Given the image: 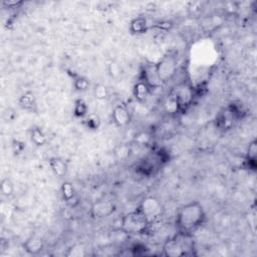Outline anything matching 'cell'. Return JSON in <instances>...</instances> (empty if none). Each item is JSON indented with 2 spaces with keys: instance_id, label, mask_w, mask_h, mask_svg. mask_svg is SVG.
Segmentation results:
<instances>
[{
  "instance_id": "cell-23",
  "label": "cell",
  "mask_w": 257,
  "mask_h": 257,
  "mask_svg": "<svg viewBox=\"0 0 257 257\" xmlns=\"http://www.w3.org/2000/svg\"><path fill=\"white\" fill-rule=\"evenodd\" d=\"M93 96L99 101H104L109 97V88L104 84H98L93 87Z\"/></svg>"
},
{
  "instance_id": "cell-10",
  "label": "cell",
  "mask_w": 257,
  "mask_h": 257,
  "mask_svg": "<svg viewBox=\"0 0 257 257\" xmlns=\"http://www.w3.org/2000/svg\"><path fill=\"white\" fill-rule=\"evenodd\" d=\"M112 118L116 127L125 128L130 125L132 121V114L126 106L116 105L113 110Z\"/></svg>"
},
{
  "instance_id": "cell-21",
  "label": "cell",
  "mask_w": 257,
  "mask_h": 257,
  "mask_svg": "<svg viewBox=\"0 0 257 257\" xmlns=\"http://www.w3.org/2000/svg\"><path fill=\"white\" fill-rule=\"evenodd\" d=\"M83 121H84V125L86 127V129L91 130V131L99 130L101 127V124H102L100 116L97 114H93V113L88 114Z\"/></svg>"
},
{
  "instance_id": "cell-18",
  "label": "cell",
  "mask_w": 257,
  "mask_h": 257,
  "mask_svg": "<svg viewBox=\"0 0 257 257\" xmlns=\"http://www.w3.org/2000/svg\"><path fill=\"white\" fill-rule=\"evenodd\" d=\"M60 192H61L62 199L66 203H71V202L76 200V190H75V187H74L73 183L64 182L61 185Z\"/></svg>"
},
{
  "instance_id": "cell-5",
  "label": "cell",
  "mask_w": 257,
  "mask_h": 257,
  "mask_svg": "<svg viewBox=\"0 0 257 257\" xmlns=\"http://www.w3.org/2000/svg\"><path fill=\"white\" fill-rule=\"evenodd\" d=\"M138 208L147 218L151 226L159 221L163 216V213H164V208H163L162 203L153 196L144 198Z\"/></svg>"
},
{
  "instance_id": "cell-20",
  "label": "cell",
  "mask_w": 257,
  "mask_h": 257,
  "mask_svg": "<svg viewBox=\"0 0 257 257\" xmlns=\"http://www.w3.org/2000/svg\"><path fill=\"white\" fill-rule=\"evenodd\" d=\"M73 113L76 118L84 120L88 114V107H87L86 103L83 99H78L75 103Z\"/></svg>"
},
{
  "instance_id": "cell-11",
  "label": "cell",
  "mask_w": 257,
  "mask_h": 257,
  "mask_svg": "<svg viewBox=\"0 0 257 257\" xmlns=\"http://www.w3.org/2000/svg\"><path fill=\"white\" fill-rule=\"evenodd\" d=\"M18 106L23 111H27L29 113H36L38 111V107L34 92L29 90L25 93H22L18 99Z\"/></svg>"
},
{
  "instance_id": "cell-13",
  "label": "cell",
  "mask_w": 257,
  "mask_h": 257,
  "mask_svg": "<svg viewBox=\"0 0 257 257\" xmlns=\"http://www.w3.org/2000/svg\"><path fill=\"white\" fill-rule=\"evenodd\" d=\"M23 248H25V250L28 253L31 255H36L43 250L44 241L40 236L32 235L29 238H28L25 243H23Z\"/></svg>"
},
{
  "instance_id": "cell-25",
  "label": "cell",
  "mask_w": 257,
  "mask_h": 257,
  "mask_svg": "<svg viewBox=\"0 0 257 257\" xmlns=\"http://www.w3.org/2000/svg\"><path fill=\"white\" fill-rule=\"evenodd\" d=\"M67 256H73V257H82L86 255V249H84L81 245L74 246L71 249H68V252L66 253Z\"/></svg>"
},
{
  "instance_id": "cell-22",
  "label": "cell",
  "mask_w": 257,
  "mask_h": 257,
  "mask_svg": "<svg viewBox=\"0 0 257 257\" xmlns=\"http://www.w3.org/2000/svg\"><path fill=\"white\" fill-rule=\"evenodd\" d=\"M14 190H15V187H14V184L12 183V181L8 178H5L2 180L1 182V185H0V191H1V194L4 196V197H11L14 193Z\"/></svg>"
},
{
  "instance_id": "cell-1",
  "label": "cell",
  "mask_w": 257,
  "mask_h": 257,
  "mask_svg": "<svg viewBox=\"0 0 257 257\" xmlns=\"http://www.w3.org/2000/svg\"><path fill=\"white\" fill-rule=\"evenodd\" d=\"M206 221V212L203 205L198 201H192L183 205L176 216L177 232L193 234Z\"/></svg>"
},
{
  "instance_id": "cell-15",
  "label": "cell",
  "mask_w": 257,
  "mask_h": 257,
  "mask_svg": "<svg viewBox=\"0 0 257 257\" xmlns=\"http://www.w3.org/2000/svg\"><path fill=\"white\" fill-rule=\"evenodd\" d=\"M150 27L148 20L143 16L134 18L130 23V31L135 34H143L149 30Z\"/></svg>"
},
{
  "instance_id": "cell-17",
  "label": "cell",
  "mask_w": 257,
  "mask_h": 257,
  "mask_svg": "<svg viewBox=\"0 0 257 257\" xmlns=\"http://www.w3.org/2000/svg\"><path fill=\"white\" fill-rule=\"evenodd\" d=\"M256 158H257V141L253 140L249 143L246 153V163L248 164V168L253 171L256 169Z\"/></svg>"
},
{
  "instance_id": "cell-12",
  "label": "cell",
  "mask_w": 257,
  "mask_h": 257,
  "mask_svg": "<svg viewBox=\"0 0 257 257\" xmlns=\"http://www.w3.org/2000/svg\"><path fill=\"white\" fill-rule=\"evenodd\" d=\"M152 88L142 80H139L133 88V96L138 103H145L150 97Z\"/></svg>"
},
{
  "instance_id": "cell-9",
  "label": "cell",
  "mask_w": 257,
  "mask_h": 257,
  "mask_svg": "<svg viewBox=\"0 0 257 257\" xmlns=\"http://www.w3.org/2000/svg\"><path fill=\"white\" fill-rule=\"evenodd\" d=\"M140 80L144 81L152 88V90L159 88L162 86H164L161 83V81L158 77L155 63H148L143 66L141 78H140Z\"/></svg>"
},
{
  "instance_id": "cell-14",
  "label": "cell",
  "mask_w": 257,
  "mask_h": 257,
  "mask_svg": "<svg viewBox=\"0 0 257 257\" xmlns=\"http://www.w3.org/2000/svg\"><path fill=\"white\" fill-rule=\"evenodd\" d=\"M50 167L54 174L58 178H63L68 172V166L66 162L59 157H53L50 160Z\"/></svg>"
},
{
  "instance_id": "cell-2",
  "label": "cell",
  "mask_w": 257,
  "mask_h": 257,
  "mask_svg": "<svg viewBox=\"0 0 257 257\" xmlns=\"http://www.w3.org/2000/svg\"><path fill=\"white\" fill-rule=\"evenodd\" d=\"M195 250L192 234L177 232L163 245V255L167 257H181L193 255Z\"/></svg>"
},
{
  "instance_id": "cell-7",
  "label": "cell",
  "mask_w": 257,
  "mask_h": 257,
  "mask_svg": "<svg viewBox=\"0 0 257 257\" xmlns=\"http://www.w3.org/2000/svg\"><path fill=\"white\" fill-rule=\"evenodd\" d=\"M116 210L114 202L111 199H102L96 201L90 207L89 214L91 218L102 220L111 217Z\"/></svg>"
},
{
  "instance_id": "cell-3",
  "label": "cell",
  "mask_w": 257,
  "mask_h": 257,
  "mask_svg": "<svg viewBox=\"0 0 257 257\" xmlns=\"http://www.w3.org/2000/svg\"><path fill=\"white\" fill-rule=\"evenodd\" d=\"M150 228L151 224L139 208L125 214L121 220V229L127 235H144Z\"/></svg>"
},
{
  "instance_id": "cell-27",
  "label": "cell",
  "mask_w": 257,
  "mask_h": 257,
  "mask_svg": "<svg viewBox=\"0 0 257 257\" xmlns=\"http://www.w3.org/2000/svg\"><path fill=\"white\" fill-rule=\"evenodd\" d=\"M2 4L7 8H17L22 4V1H11V0H5V1L2 2Z\"/></svg>"
},
{
  "instance_id": "cell-26",
  "label": "cell",
  "mask_w": 257,
  "mask_h": 257,
  "mask_svg": "<svg viewBox=\"0 0 257 257\" xmlns=\"http://www.w3.org/2000/svg\"><path fill=\"white\" fill-rule=\"evenodd\" d=\"M109 72L113 78H116L121 75V67L116 62H112L109 66Z\"/></svg>"
},
{
  "instance_id": "cell-8",
  "label": "cell",
  "mask_w": 257,
  "mask_h": 257,
  "mask_svg": "<svg viewBox=\"0 0 257 257\" xmlns=\"http://www.w3.org/2000/svg\"><path fill=\"white\" fill-rule=\"evenodd\" d=\"M239 119V111L234 107H228L220 113L217 118V124L220 129L229 130L234 127L235 123Z\"/></svg>"
},
{
  "instance_id": "cell-16",
  "label": "cell",
  "mask_w": 257,
  "mask_h": 257,
  "mask_svg": "<svg viewBox=\"0 0 257 257\" xmlns=\"http://www.w3.org/2000/svg\"><path fill=\"white\" fill-rule=\"evenodd\" d=\"M30 140L37 147H42L48 143V137L39 127H33L30 130Z\"/></svg>"
},
{
  "instance_id": "cell-6",
  "label": "cell",
  "mask_w": 257,
  "mask_h": 257,
  "mask_svg": "<svg viewBox=\"0 0 257 257\" xmlns=\"http://www.w3.org/2000/svg\"><path fill=\"white\" fill-rule=\"evenodd\" d=\"M158 77L163 85L172 81L178 71L177 59L172 56H166L155 63Z\"/></svg>"
},
{
  "instance_id": "cell-19",
  "label": "cell",
  "mask_w": 257,
  "mask_h": 257,
  "mask_svg": "<svg viewBox=\"0 0 257 257\" xmlns=\"http://www.w3.org/2000/svg\"><path fill=\"white\" fill-rule=\"evenodd\" d=\"M68 74L71 75L74 86H75V88L77 90H79V91H86V89H88L90 84H89V81L86 77L81 76V75H79L77 73H74V74L68 73Z\"/></svg>"
},
{
  "instance_id": "cell-24",
  "label": "cell",
  "mask_w": 257,
  "mask_h": 257,
  "mask_svg": "<svg viewBox=\"0 0 257 257\" xmlns=\"http://www.w3.org/2000/svg\"><path fill=\"white\" fill-rule=\"evenodd\" d=\"M165 108L167 110V112L169 114H179V111H178V107H177V104L172 96V93L170 92L169 95L167 96L166 98V101H165Z\"/></svg>"
},
{
  "instance_id": "cell-4",
  "label": "cell",
  "mask_w": 257,
  "mask_h": 257,
  "mask_svg": "<svg viewBox=\"0 0 257 257\" xmlns=\"http://www.w3.org/2000/svg\"><path fill=\"white\" fill-rule=\"evenodd\" d=\"M172 96L177 104L179 114H186L195 100V89L187 82L178 84L171 91Z\"/></svg>"
}]
</instances>
